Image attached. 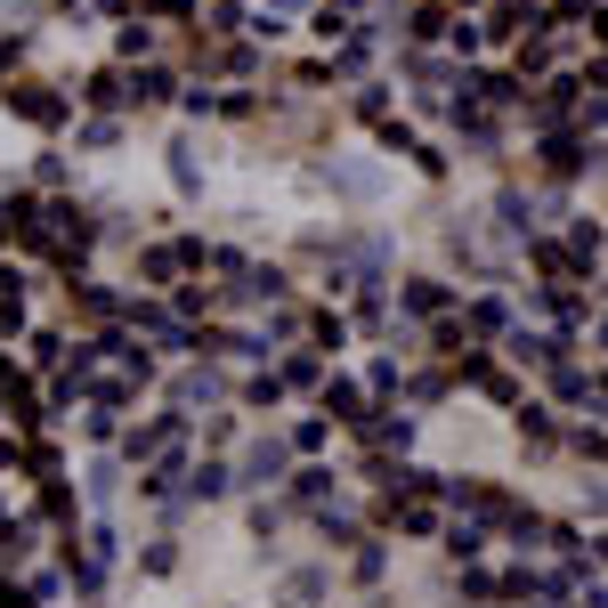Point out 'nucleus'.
<instances>
[{
	"mask_svg": "<svg viewBox=\"0 0 608 608\" xmlns=\"http://www.w3.org/2000/svg\"><path fill=\"white\" fill-rule=\"evenodd\" d=\"M179 430H187V414L171 406V414H146V423H131V430H122V463H131V471H155L162 463V454H171L179 447Z\"/></svg>",
	"mask_w": 608,
	"mask_h": 608,
	"instance_id": "nucleus-1",
	"label": "nucleus"
},
{
	"mask_svg": "<svg viewBox=\"0 0 608 608\" xmlns=\"http://www.w3.org/2000/svg\"><path fill=\"white\" fill-rule=\"evenodd\" d=\"M397 301H406V317H454V292H447V277H406V292H397Z\"/></svg>",
	"mask_w": 608,
	"mask_h": 608,
	"instance_id": "nucleus-2",
	"label": "nucleus"
},
{
	"mask_svg": "<svg viewBox=\"0 0 608 608\" xmlns=\"http://www.w3.org/2000/svg\"><path fill=\"white\" fill-rule=\"evenodd\" d=\"M25 122H66V98H49V81H16V90H0Z\"/></svg>",
	"mask_w": 608,
	"mask_h": 608,
	"instance_id": "nucleus-3",
	"label": "nucleus"
},
{
	"mask_svg": "<svg viewBox=\"0 0 608 608\" xmlns=\"http://www.w3.org/2000/svg\"><path fill=\"white\" fill-rule=\"evenodd\" d=\"M308 349H317V358H341L349 349V317L341 308H308Z\"/></svg>",
	"mask_w": 608,
	"mask_h": 608,
	"instance_id": "nucleus-4",
	"label": "nucleus"
},
{
	"mask_svg": "<svg viewBox=\"0 0 608 608\" xmlns=\"http://www.w3.org/2000/svg\"><path fill=\"white\" fill-rule=\"evenodd\" d=\"M277 478H284V447H277V438H260V447L244 454V487H277Z\"/></svg>",
	"mask_w": 608,
	"mask_h": 608,
	"instance_id": "nucleus-5",
	"label": "nucleus"
},
{
	"mask_svg": "<svg viewBox=\"0 0 608 608\" xmlns=\"http://www.w3.org/2000/svg\"><path fill=\"white\" fill-rule=\"evenodd\" d=\"M171 90H179V81L162 74V66H146V74H131V106H171Z\"/></svg>",
	"mask_w": 608,
	"mask_h": 608,
	"instance_id": "nucleus-6",
	"label": "nucleus"
},
{
	"mask_svg": "<svg viewBox=\"0 0 608 608\" xmlns=\"http://www.w3.org/2000/svg\"><path fill=\"white\" fill-rule=\"evenodd\" d=\"M284 382H292V390H325L333 373H325V358H317V349H292V358H284Z\"/></svg>",
	"mask_w": 608,
	"mask_h": 608,
	"instance_id": "nucleus-7",
	"label": "nucleus"
},
{
	"mask_svg": "<svg viewBox=\"0 0 608 608\" xmlns=\"http://www.w3.org/2000/svg\"><path fill=\"white\" fill-rule=\"evenodd\" d=\"M284 390H292L284 373H251V382H244V406H251V414H277V406H284Z\"/></svg>",
	"mask_w": 608,
	"mask_h": 608,
	"instance_id": "nucleus-8",
	"label": "nucleus"
},
{
	"mask_svg": "<svg viewBox=\"0 0 608 608\" xmlns=\"http://www.w3.org/2000/svg\"><path fill=\"white\" fill-rule=\"evenodd\" d=\"M333 438V414H308V423H292V454H317Z\"/></svg>",
	"mask_w": 608,
	"mask_h": 608,
	"instance_id": "nucleus-9",
	"label": "nucleus"
},
{
	"mask_svg": "<svg viewBox=\"0 0 608 608\" xmlns=\"http://www.w3.org/2000/svg\"><path fill=\"white\" fill-rule=\"evenodd\" d=\"M114 57H155V25H122L114 33Z\"/></svg>",
	"mask_w": 608,
	"mask_h": 608,
	"instance_id": "nucleus-10",
	"label": "nucleus"
},
{
	"mask_svg": "<svg viewBox=\"0 0 608 608\" xmlns=\"http://www.w3.org/2000/svg\"><path fill=\"white\" fill-rule=\"evenodd\" d=\"M203 33H244V9H236V0H212V25H203Z\"/></svg>",
	"mask_w": 608,
	"mask_h": 608,
	"instance_id": "nucleus-11",
	"label": "nucleus"
},
{
	"mask_svg": "<svg viewBox=\"0 0 608 608\" xmlns=\"http://www.w3.org/2000/svg\"><path fill=\"white\" fill-rule=\"evenodd\" d=\"M584 41H593V49L608 57V0H600V9H593V25H584Z\"/></svg>",
	"mask_w": 608,
	"mask_h": 608,
	"instance_id": "nucleus-12",
	"label": "nucleus"
},
{
	"mask_svg": "<svg viewBox=\"0 0 608 608\" xmlns=\"http://www.w3.org/2000/svg\"><path fill=\"white\" fill-rule=\"evenodd\" d=\"M593 341H600V349H608V308H600V317H593Z\"/></svg>",
	"mask_w": 608,
	"mask_h": 608,
	"instance_id": "nucleus-13",
	"label": "nucleus"
}]
</instances>
